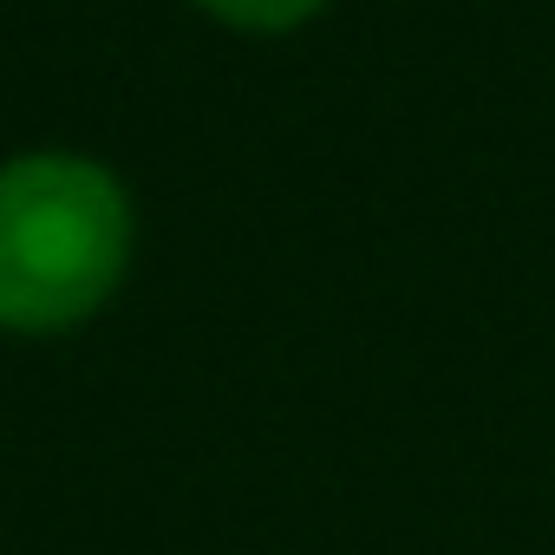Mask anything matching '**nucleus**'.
<instances>
[{
	"mask_svg": "<svg viewBox=\"0 0 555 555\" xmlns=\"http://www.w3.org/2000/svg\"><path fill=\"white\" fill-rule=\"evenodd\" d=\"M131 268V196L92 157L34 151L0 164V327L66 334Z\"/></svg>",
	"mask_w": 555,
	"mask_h": 555,
	"instance_id": "obj_1",
	"label": "nucleus"
},
{
	"mask_svg": "<svg viewBox=\"0 0 555 555\" xmlns=\"http://www.w3.org/2000/svg\"><path fill=\"white\" fill-rule=\"evenodd\" d=\"M203 8L242 34H288V27L321 14V0H203Z\"/></svg>",
	"mask_w": 555,
	"mask_h": 555,
	"instance_id": "obj_2",
	"label": "nucleus"
}]
</instances>
